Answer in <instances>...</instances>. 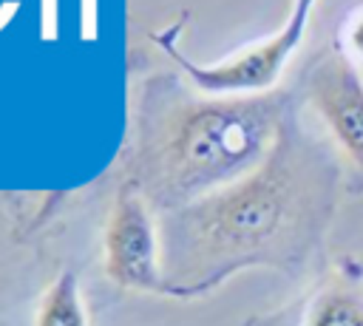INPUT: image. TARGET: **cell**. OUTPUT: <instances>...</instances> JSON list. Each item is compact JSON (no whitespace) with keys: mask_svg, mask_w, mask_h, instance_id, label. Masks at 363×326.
Here are the masks:
<instances>
[{"mask_svg":"<svg viewBox=\"0 0 363 326\" xmlns=\"http://www.w3.org/2000/svg\"><path fill=\"white\" fill-rule=\"evenodd\" d=\"M335 193V164L281 139L269 156L187 221V283H207L241 264L298 258L320 232Z\"/></svg>","mask_w":363,"mask_h":326,"instance_id":"1","label":"cell"},{"mask_svg":"<svg viewBox=\"0 0 363 326\" xmlns=\"http://www.w3.org/2000/svg\"><path fill=\"white\" fill-rule=\"evenodd\" d=\"M278 122L272 105L238 102L204 108L184 119L162 156L170 193H199L252 173L275 147Z\"/></svg>","mask_w":363,"mask_h":326,"instance_id":"2","label":"cell"},{"mask_svg":"<svg viewBox=\"0 0 363 326\" xmlns=\"http://www.w3.org/2000/svg\"><path fill=\"white\" fill-rule=\"evenodd\" d=\"M309 102L323 119L340 153L363 173V74L340 48L309 74Z\"/></svg>","mask_w":363,"mask_h":326,"instance_id":"3","label":"cell"},{"mask_svg":"<svg viewBox=\"0 0 363 326\" xmlns=\"http://www.w3.org/2000/svg\"><path fill=\"white\" fill-rule=\"evenodd\" d=\"M315 6H318V0H295L292 14L286 17V23L269 40L247 48L241 57H235L233 62H227V65H221L216 71H207L204 82L210 88H227V91L269 88L278 79V74L286 65V60L303 43V34L309 28Z\"/></svg>","mask_w":363,"mask_h":326,"instance_id":"4","label":"cell"},{"mask_svg":"<svg viewBox=\"0 0 363 326\" xmlns=\"http://www.w3.org/2000/svg\"><path fill=\"white\" fill-rule=\"evenodd\" d=\"M108 264L111 275L130 286L156 283V244L150 232V221L136 198L122 196L113 227L108 235Z\"/></svg>","mask_w":363,"mask_h":326,"instance_id":"5","label":"cell"},{"mask_svg":"<svg viewBox=\"0 0 363 326\" xmlns=\"http://www.w3.org/2000/svg\"><path fill=\"white\" fill-rule=\"evenodd\" d=\"M303 326H363V298L349 289H329L312 303Z\"/></svg>","mask_w":363,"mask_h":326,"instance_id":"6","label":"cell"},{"mask_svg":"<svg viewBox=\"0 0 363 326\" xmlns=\"http://www.w3.org/2000/svg\"><path fill=\"white\" fill-rule=\"evenodd\" d=\"M37 326H85V312L79 306L74 278H60L54 283V289L43 300Z\"/></svg>","mask_w":363,"mask_h":326,"instance_id":"7","label":"cell"},{"mask_svg":"<svg viewBox=\"0 0 363 326\" xmlns=\"http://www.w3.org/2000/svg\"><path fill=\"white\" fill-rule=\"evenodd\" d=\"M337 48H340L352 62L363 65V6H360V9H354V11L343 20Z\"/></svg>","mask_w":363,"mask_h":326,"instance_id":"8","label":"cell"},{"mask_svg":"<svg viewBox=\"0 0 363 326\" xmlns=\"http://www.w3.org/2000/svg\"><path fill=\"white\" fill-rule=\"evenodd\" d=\"M57 34V0H43V40Z\"/></svg>","mask_w":363,"mask_h":326,"instance_id":"9","label":"cell"},{"mask_svg":"<svg viewBox=\"0 0 363 326\" xmlns=\"http://www.w3.org/2000/svg\"><path fill=\"white\" fill-rule=\"evenodd\" d=\"M96 9L94 0H82V40H94L96 37Z\"/></svg>","mask_w":363,"mask_h":326,"instance_id":"10","label":"cell"}]
</instances>
